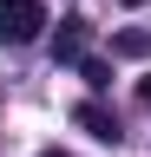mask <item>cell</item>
<instances>
[{
    "label": "cell",
    "mask_w": 151,
    "mask_h": 157,
    "mask_svg": "<svg viewBox=\"0 0 151 157\" xmlns=\"http://www.w3.org/2000/svg\"><path fill=\"white\" fill-rule=\"evenodd\" d=\"M79 78H85L92 92H105V85H112V66H99V59H79Z\"/></svg>",
    "instance_id": "cell-5"
},
{
    "label": "cell",
    "mask_w": 151,
    "mask_h": 157,
    "mask_svg": "<svg viewBox=\"0 0 151 157\" xmlns=\"http://www.w3.org/2000/svg\"><path fill=\"white\" fill-rule=\"evenodd\" d=\"M53 59H59V66H79V59H85V20H66V26H59Z\"/></svg>",
    "instance_id": "cell-3"
},
{
    "label": "cell",
    "mask_w": 151,
    "mask_h": 157,
    "mask_svg": "<svg viewBox=\"0 0 151 157\" xmlns=\"http://www.w3.org/2000/svg\"><path fill=\"white\" fill-rule=\"evenodd\" d=\"M72 124H79L85 137H99V144H118V137H125V131H118V111H105L99 98H85V105H72Z\"/></svg>",
    "instance_id": "cell-2"
},
{
    "label": "cell",
    "mask_w": 151,
    "mask_h": 157,
    "mask_svg": "<svg viewBox=\"0 0 151 157\" xmlns=\"http://www.w3.org/2000/svg\"><path fill=\"white\" fill-rule=\"evenodd\" d=\"M40 157H72V151H40Z\"/></svg>",
    "instance_id": "cell-7"
},
{
    "label": "cell",
    "mask_w": 151,
    "mask_h": 157,
    "mask_svg": "<svg viewBox=\"0 0 151 157\" xmlns=\"http://www.w3.org/2000/svg\"><path fill=\"white\" fill-rule=\"evenodd\" d=\"M112 52H125V59H151V33H145V26H125L118 39H112Z\"/></svg>",
    "instance_id": "cell-4"
},
{
    "label": "cell",
    "mask_w": 151,
    "mask_h": 157,
    "mask_svg": "<svg viewBox=\"0 0 151 157\" xmlns=\"http://www.w3.org/2000/svg\"><path fill=\"white\" fill-rule=\"evenodd\" d=\"M125 7H145V0H125Z\"/></svg>",
    "instance_id": "cell-8"
},
{
    "label": "cell",
    "mask_w": 151,
    "mask_h": 157,
    "mask_svg": "<svg viewBox=\"0 0 151 157\" xmlns=\"http://www.w3.org/2000/svg\"><path fill=\"white\" fill-rule=\"evenodd\" d=\"M138 98H145V105H151V78H145V85H138Z\"/></svg>",
    "instance_id": "cell-6"
},
{
    "label": "cell",
    "mask_w": 151,
    "mask_h": 157,
    "mask_svg": "<svg viewBox=\"0 0 151 157\" xmlns=\"http://www.w3.org/2000/svg\"><path fill=\"white\" fill-rule=\"evenodd\" d=\"M46 33V7L40 0H0V39L7 46H33Z\"/></svg>",
    "instance_id": "cell-1"
}]
</instances>
